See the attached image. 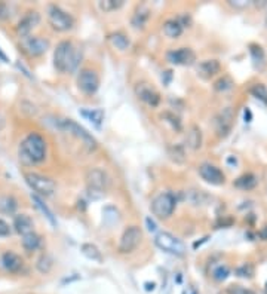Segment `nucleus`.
<instances>
[{
	"label": "nucleus",
	"instance_id": "1",
	"mask_svg": "<svg viewBox=\"0 0 267 294\" xmlns=\"http://www.w3.org/2000/svg\"><path fill=\"white\" fill-rule=\"evenodd\" d=\"M82 61V49L71 40L59 42L53 52V66L59 73H73Z\"/></svg>",
	"mask_w": 267,
	"mask_h": 294
},
{
	"label": "nucleus",
	"instance_id": "2",
	"mask_svg": "<svg viewBox=\"0 0 267 294\" xmlns=\"http://www.w3.org/2000/svg\"><path fill=\"white\" fill-rule=\"evenodd\" d=\"M46 158V141L45 138L37 134H28L19 147V159L25 164H39L43 162Z\"/></svg>",
	"mask_w": 267,
	"mask_h": 294
},
{
	"label": "nucleus",
	"instance_id": "3",
	"mask_svg": "<svg viewBox=\"0 0 267 294\" xmlns=\"http://www.w3.org/2000/svg\"><path fill=\"white\" fill-rule=\"evenodd\" d=\"M58 128L61 129V131H64L66 134L74 137L77 141H80V144L83 146V149H85L88 153L95 152V149L98 147L97 140H95L91 134H89L83 127H80L79 124H76V122L71 121V119H63V121H59V122H58Z\"/></svg>",
	"mask_w": 267,
	"mask_h": 294
},
{
	"label": "nucleus",
	"instance_id": "4",
	"mask_svg": "<svg viewBox=\"0 0 267 294\" xmlns=\"http://www.w3.org/2000/svg\"><path fill=\"white\" fill-rule=\"evenodd\" d=\"M85 180H86V187H88L89 195L94 196V198L103 196L108 190V187L111 184V180L107 175V172L100 169V168H91V169H89L86 172Z\"/></svg>",
	"mask_w": 267,
	"mask_h": 294
},
{
	"label": "nucleus",
	"instance_id": "5",
	"mask_svg": "<svg viewBox=\"0 0 267 294\" xmlns=\"http://www.w3.org/2000/svg\"><path fill=\"white\" fill-rule=\"evenodd\" d=\"M24 180L25 183L32 187L36 192V196H52L55 193L56 184L52 179L45 177L42 174L37 172H25L24 174Z\"/></svg>",
	"mask_w": 267,
	"mask_h": 294
},
{
	"label": "nucleus",
	"instance_id": "6",
	"mask_svg": "<svg viewBox=\"0 0 267 294\" xmlns=\"http://www.w3.org/2000/svg\"><path fill=\"white\" fill-rule=\"evenodd\" d=\"M48 21H49L51 27L56 32H69L74 27V18L56 5H49Z\"/></svg>",
	"mask_w": 267,
	"mask_h": 294
},
{
	"label": "nucleus",
	"instance_id": "7",
	"mask_svg": "<svg viewBox=\"0 0 267 294\" xmlns=\"http://www.w3.org/2000/svg\"><path fill=\"white\" fill-rule=\"evenodd\" d=\"M155 244L158 248H160L165 253L174 254V256H183L186 253V245L181 239H178L169 232H159L155 237Z\"/></svg>",
	"mask_w": 267,
	"mask_h": 294
},
{
	"label": "nucleus",
	"instance_id": "8",
	"mask_svg": "<svg viewBox=\"0 0 267 294\" xmlns=\"http://www.w3.org/2000/svg\"><path fill=\"white\" fill-rule=\"evenodd\" d=\"M175 205H177V201H175V196L169 192H165V193H160L158 195L153 201H152V213L153 216H156L158 219H168L172 216L174 210H175Z\"/></svg>",
	"mask_w": 267,
	"mask_h": 294
},
{
	"label": "nucleus",
	"instance_id": "9",
	"mask_svg": "<svg viewBox=\"0 0 267 294\" xmlns=\"http://www.w3.org/2000/svg\"><path fill=\"white\" fill-rule=\"evenodd\" d=\"M77 88L86 95H94L100 88V76L92 69H82L77 76Z\"/></svg>",
	"mask_w": 267,
	"mask_h": 294
},
{
	"label": "nucleus",
	"instance_id": "10",
	"mask_svg": "<svg viewBox=\"0 0 267 294\" xmlns=\"http://www.w3.org/2000/svg\"><path fill=\"white\" fill-rule=\"evenodd\" d=\"M142 239V232L138 226H129L128 229H125L121 242H119V251L122 254H128L132 253L141 242Z\"/></svg>",
	"mask_w": 267,
	"mask_h": 294
},
{
	"label": "nucleus",
	"instance_id": "11",
	"mask_svg": "<svg viewBox=\"0 0 267 294\" xmlns=\"http://www.w3.org/2000/svg\"><path fill=\"white\" fill-rule=\"evenodd\" d=\"M21 48L30 56H40L49 49V40L39 36H27L21 40Z\"/></svg>",
	"mask_w": 267,
	"mask_h": 294
},
{
	"label": "nucleus",
	"instance_id": "12",
	"mask_svg": "<svg viewBox=\"0 0 267 294\" xmlns=\"http://www.w3.org/2000/svg\"><path fill=\"white\" fill-rule=\"evenodd\" d=\"M199 175L206 182L213 186H221L226 183V175L224 172L217 168L215 165H211V164H202L199 166Z\"/></svg>",
	"mask_w": 267,
	"mask_h": 294
},
{
	"label": "nucleus",
	"instance_id": "13",
	"mask_svg": "<svg viewBox=\"0 0 267 294\" xmlns=\"http://www.w3.org/2000/svg\"><path fill=\"white\" fill-rule=\"evenodd\" d=\"M166 60L175 66H192L196 61V54L190 48H180L169 51L166 54Z\"/></svg>",
	"mask_w": 267,
	"mask_h": 294
},
{
	"label": "nucleus",
	"instance_id": "14",
	"mask_svg": "<svg viewBox=\"0 0 267 294\" xmlns=\"http://www.w3.org/2000/svg\"><path fill=\"white\" fill-rule=\"evenodd\" d=\"M135 94L137 97L144 101L145 104H148L150 107H158L160 103V95L159 92L155 90L152 85H148L145 82H141L135 86Z\"/></svg>",
	"mask_w": 267,
	"mask_h": 294
},
{
	"label": "nucleus",
	"instance_id": "15",
	"mask_svg": "<svg viewBox=\"0 0 267 294\" xmlns=\"http://www.w3.org/2000/svg\"><path fill=\"white\" fill-rule=\"evenodd\" d=\"M40 22V15L36 11H30L25 14V17L18 22L17 25V35L24 39L27 36H30V33L33 32V28H36Z\"/></svg>",
	"mask_w": 267,
	"mask_h": 294
},
{
	"label": "nucleus",
	"instance_id": "16",
	"mask_svg": "<svg viewBox=\"0 0 267 294\" xmlns=\"http://www.w3.org/2000/svg\"><path fill=\"white\" fill-rule=\"evenodd\" d=\"M233 119H234V111L231 107H226L217 117H215V131L218 134V137H227L231 125H233Z\"/></svg>",
	"mask_w": 267,
	"mask_h": 294
},
{
	"label": "nucleus",
	"instance_id": "17",
	"mask_svg": "<svg viewBox=\"0 0 267 294\" xmlns=\"http://www.w3.org/2000/svg\"><path fill=\"white\" fill-rule=\"evenodd\" d=\"M220 70H221V64L218 60H205V61H200L196 67L197 74L203 79L214 77L215 74L220 73Z\"/></svg>",
	"mask_w": 267,
	"mask_h": 294
},
{
	"label": "nucleus",
	"instance_id": "18",
	"mask_svg": "<svg viewBox=\"0 0 267 294\" xmlns=\"http://www.w3.org/2000/svg\"><path fill=\"white\" fill-rule=\"evenodd\" d=\"M2 264H3V268H5L8 272L17 274V272H19L21 268H22V258H21L18 254L12 253V251H6V253L2 256Z\"/></svg>",
	"mask_w": 267,
	"mask_h": 294
},
{
	"label": "nucleus",
	"instance_id": "19",
	"mask_svg": "<svg viewBox=\"0 0 267 294\" xmlns=\"http://www.w3.org/2000/svg\"><path fill=\"white\" fill-rule=\"evenodd\" d=\"M162 30H163V35H165L166 37H169V39H177V37L181 36V33H183V30H184V27H183V24L180 22V19H178V18H172V19L165 21Z\"/></svg>",
	"mask_w": 267,
	"mask_h": 294
},
{
	"label": "nucleus",
	"instance_id": "20",
	"mask_svg": "<svg viewBox=\"0 0 267 294\" xmlns=\"http://www.w3.org/2000/svg\"><path fill=\"white\" fill-rule=\"evenodd\" d=\"M14 227H15V230L19 235H22V237H24V235L33 232V220L30 219L27 214L15 216V219H14Z\"/></svg>",
	"mask_w": 267,
	"mask_h": 294
},
{
	"label": "nucleus",
	"instance_id": "21",
	"mask_svg": "<svg viewBox=\"0 0 267 294\" xmlns=\"http://www.w3.org/2000/svg\"><path fill=\"white\" fill-rule=\"evenodd\" d=\"M186 141H187V146L193 150H197L200 149L202 146V131L197 125H192L187 131V135H186Z\"/></svg>",
	"mask_w": 267,
	"mask_h": 294
},
{
	"label": "nucleus",
	"instance_id": "22",
	"mask_svg": "<svg viewBox=\"0 0 267 294\" xmlns=\"http://www.w3.org/2000/svg\"><path fill=\"white\" fill-rule=\"evenodd\" d=\"M80 116H83L86 121H89L91 124L100 127L104 121V110L103 109H82Z\"/></svg>",
	"mask_w": 267,
	"mask_h": 294
},
{
	"label": "nucleus",
	"instance_id": "23",
	"mask_svg": "<svg viewBox=\"0 0 267 294\" xmlns=\"http://www.w3.org/2000/svg\"><path fill=\"white\" fill-rule=\"evenodd\" d=\"M148 18H150V11H148V8H145L144 5L138 6L134 17H132V27L137 28V30H140V28H144L145 22L148 21Z\"/></svg>",
	"mask_w": 267,
	"mask_h": 294
},
{
	"label": "nucleus",
	"instance_id": "24",
	"mask_svg": "<svg viewBox=\"0 0 267 294\" xmlns=\"http://www.w3.org/2000/svg\"><path fill=\"white\" fill-rule=\"evenodd\" d=\"M108 40L119 51H126L129 48V45H131L129 39L124 33H121V32H116V33L108 35Z\"/></svg>",
	"mask_w": 267,
	"mask_h": 294
},
{
	"label": "nucleus",
	"instance_id": "25",
	"mask_svg": "<svg viewBox=\"0 0 267 294\" xmlns=\"http://www.w3.org/2000/svg\"><path fill=\"white\" fill-rule=\"evenodd\" d=\"M22 247L28 253L36 251L40 247V237H39L37 233H35V232H30V233L24 235V237H22Z\"/></svg>",
	"mask_w": 267,
	"mask_h": 294
},
{
	"label": "nucleus",
	"instance_id": "26",
	"mask_svg": "<svg viewBox=\"0 0 267 294\" xmlns=\"http://www.w3.org/2000/svg\"><path fill=\"white\" fill-rule=\"evenodd\" d=\"M80 251L85 257H88L89 260H94V261H103V256H101V251L98 250L97 245L94 244H82L80 247Z\"/></svg>",
	"mask_w": 267,
	"mask_h": 294
},
{
	"label": "nucleus",
	"instance_id": "27",
	"mask_svg": "<svg viewBox=\"0 0 267 294\" xmlns=\"http://www.w3.org/2000/svg\"><path fill=\"white\" fill-rule=\"evenodd\" d=\"M234 186L239 189H244V190L254 189L257 186V177L254 174H244L242 177H239L234 182Z\"/></svg>",
	"mask_w": 267,
	"mask_h": 294
},
{
	"label": "nucleus",
	"instance_id": "28",
	"mask_svg": "<svg viewBox=\"0 0 267 294\" xmlns=\"http://www.w3.org/2000/svg\"><path fill=\"white\" fill-rule=\"evenodd\" d=\"M249 51H251V55H252V60H254L255 67L261 69L264 66V63H266V55H264L263 48L258 46V45H251Z\"/></svg>",
	"mask_w": 267,
	"mask_h": 294
},
{
	"label": "nucleus",
	"instance_id": "29",
	"mask_svg": "<svg viewBox=\"0 0 267 294\" xmlns=\"http://www.w3.org/2000/svg\"><path fill=\"white\" fill-rule=\"evenodd\" d=\"M98 6L104 12H113V11L124 6V0H104V2L98 3Z\"/></svg>",
	"mask_w": 267,
	"mask_h": 294
},
{
	"label": "nucleus",
	"instance_id": "30",
	"mask_svg": "<svg viewBox=\"0 0 267 294\" xmlns=\"http://www.w3.org/2000/svg\"><path fill=\"white\" fill-rule=\"evenodd\" d=\"M17 208V201L12 196H3L0 199V210L3 213H9L12 214Z\"/></svg>",
	"mask_w": 267,
	"mask_h": 294
},
{
	"label": "nucleus",
	"instance_id": "31",
	"mask_svg": "<svg viewBox=\"0 0 267 294\" xmlns=\"http://www.w3.org/2000/svg\"><path fill=\"white\" fill-rule=\"evenodd\" d=\"M251 94H252L255 98L261 100V101L267 106V88H266L263 83H257V85H254V86L251 88Z\"/></svg>",
	"mask_w": 267,
	"mask_h": 294
},
{
	"label": "nucleus",
	"instance_id": "32",
	"mask_svg": "<svg viewBox=\"0 0 267 294\" xmlns=\"http://www.w3.org/2000/svg\"><path fill=\"white\" fill-rule=\"evenodd\" d=\"M32 198H33V202H36V207H37V208H40V211H42V213L46 216V219H48V220H49V221H51V223L55 226V224H56V221H55V219H53V216H52V211H51V210L46 207V205L43 203V201H42L39 196H36V195H33Z\"/></svg>",
	"mask_w": 267,
	"mask_h": 294
},
{
	"label": "nucleus",
	"instance_id": "33",
	"mask_svg": "<svg viewBox=\"0 0 267 294\" xmlns=\"http://www.w3.org/2000/svg\"><path fill=\"white\" fill-rule=\"evenodd\" d=\"M233 85H234V83H233L231 77H230V76H224V77H221L220 80L215 82L214 88H215V91H218V92H226V91L231 90Z\"/></svg>",
	"mask_w": 267,
	"mask_h": 294
},
{
	"label": "nucleus",
	"instance_id": "34",
	"mask_svg": "<svg viewBox=\"0 0 267 294\" xmlns=\"http://www.w3.org/2000/svg\"><path fill=\"white\" fill-rule=\"evenodd\" d=\"M169 155H171V158L175 161V162H178V164H181V162H184V159H186V153H184V149L181 146H174V147H171L169 149Z\"/></svg>",
	"mask_w": 267,
	"mask_h": 294
},
{
	"label": "nucleus",
	"instance_id": "35",
	"mask_svg": "<svg viewBox=\"0 0 267 294\" xmlns=\"http://www.w3.org/2000/svg\"><path fill=\"white\" fill-rule=\"evenodd\" d=\"M37 269L42 274H48L52 269V258L48 254H43L39 260H37Z\"/></svg>",
	"mask_w": 267,
	"mask_h": 294
},
{
	"label": "nucleus",
	"instance_id": "36",
	"mask_svg": "<svg viewBox=\"0 0 267 294\" xmlns=\"http://www.w3.org/2000/svg\"><path fill=\"white\" fill-rule=\"evenodd\" d=\"M236 275L241 278H252L254 276V266L249 263H245L236 269Z\"/></svg>",
	"mask_w": 267,
	"mask_h": 294
},
{
	"label": "nucleus",
	"instance_id": "37",
	"mask_svg": "<svg viewBox=\"0 0 267 294\" xmlns=\"http://www.w3.org/2000/svg\"><path fill=\"white\" fill-rule=\"evenodd\" d=\"M186 199H189V202H192L193 205H199V203H203V201L206 199V195L197 190H190L187 192Z\"/></svg>",
	"mask_w": 267,
	"mask_h": 294
},
{
	"label": "nucleus",
	"instance_id": "38",
	"mask_svg": "<svg viewBox=\"0 0 267 294\" xmlns=\"http://www.w3.org/2000/svg\"><path fill=\"white\" fill-rule=\"evenodd\" d=\"M229 274H230V271H229V268L227 266H218L214 272H213V276H214V279H217V281H224L227 276H229Z\"/></svg>",
	"mask_w": 267,
	"mask_h": 294
},
{
	"label": "nucleus",
	"instance_id": "39",
	"mask_svg": "<svg viewBox=\"0 0 267 294\" xmlns=\"http://www.w3.org/2000/svg\"><path fill=\"white\" fill-rule=\"evenodd\" d=\"M227 294H254V293L242 285H230L227 287Z\"/></svg>",
	"mask_w": 267,
	"mask_h": 294
},
{
	"label": "nucleus",
	"instance_id": "40",
	"mask_svg": "<svg viewBox=\"0 0 267 294\" xmlns=\"http://www.w3.org/2000/svg\"><path fill=\"white\" fill-rule=\"evenodd\" d=\"M162 117H166V119L169 117V121H168V122H171V124H172L174 129H177V131H180V129H181V122L178 121V117H177V116H174V114H171V113H168V111H166L165 114H162Z\"/></svg>",
	"mask_w": 267,
	"mask_h": 294
},
{
	"label": "nucleus",
	"instance_id": "41",
	"mask_svg": "<svg viewBox=\"0 0 267 294\" xmlns=\"http://www.w3.org/2000/svg\"><path fill=\"white\" fill-rule=\"evenodd\" d=\"M9 235H11V227H9V224H8L3 219H0V237L5 238V237H9Z\"/></svg>",
	"mask_w": 267,
	"mask_h": 294
},
{
	"label": "nucleus",
	"instance_id": "42",
	"mask_svg": "<svg viewBox=\"0 0 267 294\" xmlns=\"http://www.w3.org/2000/svg\"><path fill=\"white\" fill-rule=\"evenodd\" d=\"M145 223H147L148 230H150V232H155V230H156V224H155V221H153L150 217H147V219H145Z\"/></svg>",
	"mask_w": 267,
	"mask_h": 294
},
{
	"label": "nucleus",
	"instance_id": "43",
	"mask_svg": "<svg viewBox=\"0 0 267 294\" xmlns=\"http://www.w3.org/2000/svg\"><path fill=\"white\" fill-rule=\"evenodd\" d=\"M258 235H260V238H261V239L267 241V226H266V227H263V230H261Z\"/></svg>",
	"mask_w": 267,
	"mask_h": 294
},
{
	"label": "nucleus",
	"instance_id": "44",
	"mask_svg": "<svg viewBox=\"0 0 267 294\" xmlns=\"http://www.w3.org/2000/svg\"><path fill=\"white\" fill-rule=\"evenodd\" d=\"M0 60H2L3 63H8V56L2 52V49H0Z\"/></svg>",
	"mask_w": 267,
	"mask_h": 294
},
{
	"label": "nucleus",
	"instance_id": "45",
	"mask_svg": "<svg viewBox=\"0 0 267 294\" xmlns=\"http://www.w3.org/2000/svg\"><path fill=\"white\" fill-rule=\"evenodd\" d=\"M145 290H147V291L155 290V284H153V282H152V284H150V282H147V284H145Z\"/></svg>",
	"mask_w": 267,
	"mask_h": 294
},
{
	"label": "nucleus",
	"instance_id": "46",
	"mask_svg": "<svg viewBox=\"0 0 267 294\" xmlns=\"http://www.w3.org/2000/svg\"><path fill=\"white\" fill-rule=\"evenodd\" d=\"M192 294H196V293H192Z\"/></svg>",
	"mask_w": 267,
	"mask_h": 294
},
{
	"label": "nucleus",
	"instance_id": "47",
	"mask_svg": "<svg viewBox=\"0 0 267 294\" xmlns=\"http://www.w3.org/2000/svg\"><path fill=\"white\" fill-rule=\"evenodd\" d=\"M266 21H267V19H266Z\"/></svg>",
	"mask_w": 267,
	"mask_h": 294
},
{
	"label": "nucleus",
	"instance_id": "48",
	"mask_svg": "<svg viewBox=\"0 0 267 294\" xmlns=\"http://www.w3.org/2000/svg\"><path fill=\"white\" fill-rule=\"evenodd\" d=\"M266 285H267V284H266Z\"/></svg>",
	"mask_w": 267,
	"mask_h": 294
}]
</instances>
